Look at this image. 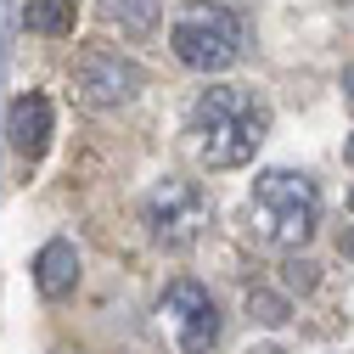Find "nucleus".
Listing matches in <instances>:
<instances>
[{
  "instance_id": "f257e3e1",
  "label": "nucleus",
  "mask_w": 354,
  "mask_h": 354,
  "mask_svg": "<svg viewBox=\"0 0 354 354\" xmlns=\"http://www.w3.org/2000/svg\"><path fill=\"white\" fill-rule=\"evenodd\" d=\"M186 136L203 169H242L270 136V107L248 84H203L186 107Z\"/></svg>"
},
{
  "instance_id": "f03ea898",
  "label": "nucleus",
  "mask_w": 354,
  "mask_h": 354,
  "mask_svg": "<svg viewBox=\"0 0 354 354\" xmlns=\"http://www.w3.org/2000/svg\"><path fill=\"white\" fill-rule=\"evenodd\" d=\"M248 231L259 248L298 253L321 231V192L298 169H264L248 192Z\"/></svg>"
},
{
  "instance_id": "7ed1b4c3",
  "label": "nucleus",
  "mask_w": 354,
  "mask_h": 354,
  "mask_svg": "<svg viewBox=\"0 0 354 354\" xmlns=\"http://www.w3.org/2000/svg\"><path fill=\"white\" fill-rule=\"evenodd\" d=\"M169 51L192 73H225L248 51V17L231 0H186L169 23Z\"/></svg>"
},
{
  "instance_id": "20e7f679",
  "label": "nucleus",
  "mask_w": 354,
  "mask_h": 354,
  "mask_svg": "<svg viewBox=\"0 0 354 354\" xmlns=\"http://www.w3.org/2000/svg\"><path fill=\"white\" fill-rule=\"evenodd\" d=\"M208 219H214L208 192L192 186V180H180V174H163V180L147 192V203H141V225H147V236L163 253H186L208 231Z\"/></svg>"
},
{
  "instance_id": "39448f33",
  "label": "nucleus",
  "mask_w": 354,
  "mask_h": 354,
  "mask_svg": "<svg viewBox=\"0 0 354 354\" xmlns=\"http://www.w3.org/2000/svg\"><path fill=\"white\" fill-rule=\"evenodd\" d=\"M141 84H147L141 62H136V57H124V51H113V46H91V51L79 57V68H73V91H79V102H84V107H96V113L136 102V96H141Z\"/></svg>"
},
{
  "instance_id": "423d86ee",
  "label": "nucleus",
  "mask_w": 354,
  "mask_h": 354,
  "mask_svg": "<svg viewBox=\"0 0 354 354\" xmlns=\"http://www.w3.org/2000/svg\"><path fill=\"white\" fill-rule=\"evenodd\" d=\"M158 315H163V326H169V337H174L180 354H214L219 332H225L219 304L208 298L203 281H174L163 292V304H158Z\"/></svg>"
},
{
  "instance_id": "0eeeda50",
  "label": "nucleus",
  "mask_w": 354,
  "mask_h": 354,
  "mask_svg": "<svg viewBox=\"0 0 354 354\" xmlns=\"http://www.w3.org/2000/svg\"><path fill=\"white\" fill-rule=\"evenodd\" d=\"M51 136H57V113H51V96H39V91H23L12 102V118H6V141L17 158L39 163L51 152Z\"/></svg>"
},
{
  "instance_id": "6e6552de",
  "label": "nucleus",
  "mask_w": 354,
  "mask_h": 354,
  "mask_svg": "<svg viewBox=\"0 0 354 354\" xmlns=\"http://www.w3.org/2000/svg\"><path fill=\"white\" fill-rule=\"evenodd\" d=\"M34 287H39V298H51V304H62L79 287V248L68 236H57V242H46L34 253Z\"/></svg>"
},
{
  "instance_id": "1a4fd4ad",
  "label": "nucleus",
  "mask_w": 354,
  "mask_h": 354,
  "mask_svg": "<svg viewBox=\"0 0 354 354\" xmlns=\"http://www.w3.org/2000/svg\"><path fill=\"white\" fill-rule=\"evenodd\" d=\"M23 23H28V34L62 39V34H73L79 6H73V0H23Z\"/></svg>"
},
{
  "instance_id": "9d476101",
  "label": "nucleus",
  "mask_w": 354,
  "mask_h": 354,
  "mask_svg": "<svg viewBox=\"0 0 354 354\" xmlns=\"http://www.w3.org/2000/svg\"><path fill=\"white\" fill-rule=\"evenodd\" d=\"M102 6H107V23H118L124 34H152L163 17V0H102Z\"/></svg>"
},
{
  "instance_id": "9b49d317",
  "label": "nucleus",
  "mask_w": 354,
  "mask_h": 354,
  "mask_svg": "<svg viewBox=\"0 0 354 354\" xmlns=\"http://www.w3.org/2000/svg\"><path fill=\"white\" fill-rule=\"evenodd\" d=\"M287 315H292V298H287V292L248 287V321H259V326H287Z\"/></svg>"
},
{
  "instance_id": "f8f14e48",
  "label": "nucleus",
  "mask_w": 354,
  "mask_h": 354,
  "mask_svg": "<svg viewBox=\"0 0 354 354\" xmlns=\"http://www.w3.org/2000/svg\"><path fill=\"white\" fill-rule=\"evenodd\" d=\"M315 287H321V264L287 253V264H281V292H287V298H309Z\"/></svg>"
},
{
  "instance_id": "ddd939ff",
  "label": "nucleus",
  "mask_w": 354,
  "mask_h": 354,
  "mask_svg": "<svg viewBox=\"0 0 354 354\" xmlns=\"http://www.w3.org/2000/svg\"><path fill=\"white\" fill-rule=\"evenodd\" d=\"M343 96H348V102H354V62H348V68H343Z\"/></svg>"
},
{
  "instance_id": "4468645a",
  "label": "nucleus",
  "mask_w": 354,
  "mask_h": 354,
  "mask_svg": "<svg viewBox=\"0 0 354 354\" xmlns=\"http://www.w3.org/2000/svg\"><path fill=\"white\" fill-rule=\"evenodd\" d=\"M248 354H287L281 343H264V348H248Z\"/></svg>"
},
{
  "instance_id": "2eb2a0df",
  "label": "nucleus",
  "mask_w": 354,
  "mask_h": 354,
  "mask_svg": "<svg viewBox=\"0 0 354 354\" xmlns=\"http://www.w3.org/2000/svg\"><path fill=\"white\" fill-rule=\"evenodd\" d=\"M337 248H343V253L354 259V231H348V236H337Z\"/></svg>"
},
{
  "instance_id": "dca6fc26",
  "label": "nucleus",
  "mask_w": 354,
  "mask_h": 354,
  "mask_svg": "<svg viewBox=\"0 0 354 354\" xmlns=\"http://www.w3.org/2000/svg\"><path fill=\"white\" fill-rule=\"evenodd\" d=\"M343 163H348V169H354V136H348V141H343Z\"/></svg>"
},
{
  "instance_id": "f3484780",
  "label": "nucleus",
  "mask_w": 354,
  "mask_h": 354,
  "mask_svg": "<svg viewBox=\"0 0 354 354\" xmlns=\"http://www.w3.org/2000/svg\"><path fill=\"white\" fill-rule=\"evenodd\" d=\"M348 208H354V192H348Z\"/></svg>"
}]
</instances>
